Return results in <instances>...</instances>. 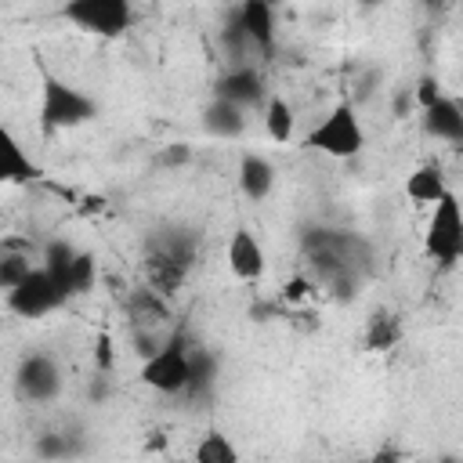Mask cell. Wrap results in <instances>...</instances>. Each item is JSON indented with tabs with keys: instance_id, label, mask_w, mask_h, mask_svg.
Returning a JSON list of instances; mask_svg holds the SVG:
<instances>
[{
	"instance_id": "9a60e30c",
	"label": "cell",
	"mask_w": 463,
	"mask_h": 463,
	"mask_svg": "<svg viewBox=\"0 0 463 463\" xmlns=\"http://www.w3.org/2000/svg\"><path fill=\"white\" fill-rule=\"evenodd\" d=\"M449 192V181H445V170L438 163H420L409 177H405V195L420 206H434L441 195Z\"/></svg>"
},
{
	"instance_id": "44dd1931",
	"label": "cell",
	"mask_w": 463,
	"mask_h": 463,
	"mask_svg": "<svg viewBox=\"0 0 463 463\" xmlns=\"http://www.w3.org/2000/svg\"><path fill=\"white\" fill-rule=\"evenodd\" d=\"M438 94H441V87H438L434 76H420V80H416V105H420V109H427Z\"/></svg>"
},
{
	"instance_id": "ac0fdd59",
	"label": "cell",
	"mask_w": 463,
	"mask_h": 463,
	"mask_svg": "<svg viewBox=\"0 0 463 463\" xmlns=\"http://www.w3.org/2000/svg\"><path fill=\"white\" fill-rule=\"evenodd\" d=\"M94 286H98V260H94V253L76 250L72 260H69V268H65V293L69 297H83Z\"/></svg>"
},
{
	"instance_id": "e0dca14e",
	"label": "cell",
	"mask_w": 463,
	"mask_h": 463,
	"mask_svg": "<svg viewBox=\"0 0 463 463\" xmlns=\"http://www.w3.org/2000/svg\"><path fill=\"white\" fill-rule=\"evenodd\" d=\"M29 246H22V242H14V239H7V242H0V289L7 293L11 286H18L25 275H29V268H33V260H29Z\"/></svg>"
},
{
	"instance_id": "8fae6325",
	"label": "cell",
	"mask_w": 463,
	"mask_h": 463,
	"mask_svg": "<svg viewBox=\"0 0 463 463\" xmlns=\"http://www.w3.org/2000/svg\"><path fill=\"white\" fill-rule=\"evenodd\" d=\"M239 29L260 54H271L275 51V0H242Z\"/></svg>"
},
{
	"instance_id": "9c48e42d",
	"label": "cell",
	"mask_w": 463,
	"mask_h": 463,
	"mask_svg": "<svg viewBox=\"0 0 463 463\" xmlns=\"http://www.w3.org/2000/svg\"><path fill=\"white\" fill-rule=\"evenodd\" d=\"M213 94L232 101V105H239L242 112H250V109H260V101L268 98V87H264V76L253 65H235L232 72H224L217 80Z\"/></svg>"
},
{
	"instance_id": "5bb4252c",
	"label": "cell",
	"mask_w": 463,
	"mask_h": 463,
	"mask_svg": "<svg viewBox=\"0 0 463 463\" xmlns=\"http://www.w3.org/2000/svg\"><path fill=\"white\" fill-rule=\"evenodd\" d=\"M260 123H264V134H268L275 145H286V141H293V134H297V112H293V105H289L282 94H275V90H268V98L260 101Z\"/></svg>"
},
{
	"instance_id": "7c38bea8",
	"label": "cell",
	"mask_w": 463,
	"mask_h": 463,
	"mask_svg": "<svg viewBox=\"0 0 463 463\" xmlns=\"http://www.w3.org/2000/svg\"><path fill=\"white\" fill-rule=\"evenodd\" d=\"M275 188V163L260 152H242L239 156V192L250 199V203H264Z\"/></svg>"
},
{
	"instance_id": "d4e9b609",
	"label": "cell",
	"mask_w": 463,
	"mask_h": 463,
	"mask_svg": "<svg viewBox=\"0 0 463 463\" xmlns=\"http://www.w3.org/2000/svg\"><path fill=\"white\" fill-rule=\"evenodd\" d=\"M423 4H430V7H441V4H445V0H423Z\"/></svg>"
},
{
	"instance_id": "3957f363",
	"label": "cell",
	"mask_w": 463,
	"mask_h": 463,
	"mask_svg": "<svg viewBox=\"0 0 463 463\" xmlns=\"http://www.w3.org/2000/svg\"><path fill=\"white\" fill-rule=\"evenodd\" d=\"M98 116V105L80 87L43 72V98H40V123L43 130H72L80 123H90Z\"/></svg>"
},
{
	"instance_id": "4fadbf2b",
	"label": "cell",
	"mask_w": 463,
	"mask_h": 463,
	"mask_svg": "<svg viewBox=\"0 0 463 463\" xmlns=\"http://www.w3.org/2000/svg\"><path fill=\"white\" fill-rule=\"evenodd\" d=\"M203 130L210 134V137H221V141H228V137H239L242 130H246V112L239 109V105H232V101H224V98H210V105L203 109Z\"/></svg>"
},
{
	"instance_id": "30bf717a",
	"label": "cell",
	"mask_w": 463,
	"mask_h": 463,
	"mask_svg": "<svg viewBox=\"0 0 463 463\" xmlns=\"http://www.w3.org/2000/svg\"><path fill=\"white\" fill-rule=\"evenodd\" d=\"M420 123H423V134L434 141H445V145L463 141V109L449 94H438L427 109H420Z\"/></svg>"
},
{
	"instance_id": "cb8c5ba5",
	"label": "cell",
	"mask_w": 463,
	"mask_h": 463,
	"mask_svg": "<svg viewBox=\"0 0 463 463\" xmlns=\"http://www.w3.org/2000/svg\"><path fill=\"white\" fill-rule=\"evenodd\" d=\"M362 7H380V4H387V0H358Z\"/></svg>"
},
{
	"instance_id": "6da1fadb",
	"label": "cell",
	"mask_w": 463,
	"mask_h": 463,
	"mask_svg": "<svg viewBox=\"0 0 463 463\" xmlns=\"http://www.w3.org/2000/svg\"><path fill=\"white\" fill-rule=\"evenodd\" d=\"M307 148L329 156V159H354L365 148V127L351 101H336L304 137Z\"/></svg>"
},
{
	"instance_id": "d6986e66",
	"label": "cell",
	"mask_w": 463,
	"mask_h": 463,
	"mask_svg": "<svg viewBox=\"0 0 463 463\" xmlns=\"http://www.w3.org/2000/svg\"><path fill=\"white\" fill-rule=\"evenodd\" d=\"M402 340V322L394 318V315H373V322H369V333H365V347H373V351H387V347H394Z\"/></svg>"
},
{
	"instance_id": "ba28073f",
	"label": "cell",
	"mask_w": 463,
	"mask_h": 463,
	"mask_svg": "<svg viewBox=\"0 0 463 463\" xmlns=\"http://www.w3.org/2000/svg\"><path fill=\"white\" fill-rule=\"evenodd\" d=\"M224 260H228V271L239 279V282H257L268 268L264 260V246L260 239L253 235V228H235L228 235V246H224Z\"/></svg>"
},
{
	"instance_id": "7a4b0ae2",
	"label": "cell",
	"mask_w": 463,
	"mask_h": 463,
	"mask_svg": "<svg viewBox=\"0 0 463 463\" xmlns=\"http://www.w3.org/2000/svg\"><path fill=\"white\" fill-rule=\"evenodd\" d=\"M423 250L441 268H456L459 257H463V210H459V199H456L452 188L430 206V221H427V232H423Z\"/></svg>"
},
{
	"instance_id": "52a82bcc",
	"label": "cell",
	"mask_w": 463,
	"mask_h": 463,
	"mask_svg": "<svg viewBox=\"0 0 463 463\" xmlns=\"http://www.w3.org/2000/svg\"><path fill=\"white\" fill-rule=\"evenodd\" d=\"M14 394L29 405H47L61 394V369L51 354H25L14 369Z\"/></svg>"
},
{
	"instance_id": "7402d4cb",
	"label": "cell",
	"mask_w": 463,
	"mask_h": 463,
	"mask_svg": "<svg viewBox=\"0 0 463 463\" xmlns=\"http://www.w3.org/2000/svg\"><path fill=\"white\" fill-rule=\"evenodd\" d=\"M188 156H192V152H188V145H181V141H177V145H170V148L163 152V163H184Z\"/></svg>"
},
{
	"instance_id": "ffe728a7",
	"label": "cell",
	"mask_w": 463,
	"mask_h": 463,
	"mask_svg": "<svg viewBox=\"0 0 463 463\" xmlns=\"http://www.w3.org/2000/svg\"><path fill=\"white\" fill-rule=\"evenodd\" d=\"M195 459H199V463H235V459H239V449H235L224 434L210 430V434H203V441L195 445Z\"/></svg>"
},
{
	"instance_id": "277c9868",
	"label": "cell",
	"mask_w": 463,
	"mask_h": 463,
	"mask_svg": "<svg viewBox=\"0 0 463 463\" xmlns=\"http://www.w3.org/2000/svg\"><path fill=\"white\" fill-rule=\"evenodd\" d=\"M141 380L159 394H181L195 383V358L181 340H166L145 354Z\"/></svg>"
},
{
	"instance_id": "2e32d148",
	"label": "cell",
	"mask_w": 463,
	"mask_h": 463,
	"mask_svg": "<svg viewBox=\"0 0 463 463\" xmlns=\"http://www.w3.org/2000/svg\"><path fill=\"white\" fill-rule=\"evenodd\" d=\"M36 174L33 159L22 152V145L14 141V134L0 123V184L7 181H29Z\"/></svg>"
},
{
	"instance_id": "603a6c76",
	"label": "cell",
	"mask_w": 463,
	"mask_h": 463,
	"mask_svg": "<svg viewBox=\"0 0 463 463\" xmlns=\"http://www.w3.org/2000/svg\"><path fill=\"white\" fill-rule=\"evenodd\" d=\"M98 365H101V369H112V347H109V336L98 340Z\"/></svg>"
},
{
	"instance_id": "5b68a950",
	"label": "cell",
	"mask_w": 463,
	"mask_h": 463,
	"mask_svg": "<svg viewBox=\"0 0 463 463\" xmlns=\"http://www.w3.org/2000/svg\"><path fill=\"white\" fill-rule=\"evenodd\" d=\"M61 18L90 36L116 40L134 22V0H65Z\"/></svg>"
},
{
	"instance_id": "8992f818",
	"label": "cell",
	"mask_w": 463,
	"mask_h": 463,
	"mask_svg": "<svg viewBox=\"0 0 463 463\" xmlns=\"http://www.w3.org/2000/svg\"><path fill=\"white\" fill-rule=\"evenodd\" d=\"M65 300H69L65 286H61L43 264H40V268L33 264L29 275H25L18 286L7 289V307H11L18 318H43V315L58 311Z\"/></svg>"
}]
</instances>
